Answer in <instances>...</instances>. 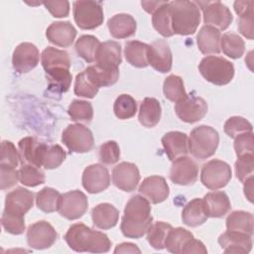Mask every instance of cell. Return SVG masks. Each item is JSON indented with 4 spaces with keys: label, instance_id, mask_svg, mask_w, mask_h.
Wrapping results in <instances>:
<instances>
[{
    "label": "cell",
    "instance_id": "cell-1",
    "mask_svg": "<svg viewBox=\"0 0 254 254\" xmlns=\"http://www.w3.org/2000/svg\"><path fill=\"white\" fill-rule=\"evenodd\" d=\"M150 201L143 195H133L126 203L121 219L120 229L128 238L143 237L152 225Z\"/></svg>",
    "mask_w": 254,
    "mask_h": 254
},
{
    "label": "cell",
    "instance_id": "cell-2",
    "mask_svg": "<svg viewBox=\"0 0 254 254\" xmlns=\"http://www.w3.org/2000/svg\"><path fill=\"white\" fill-rule=\"evenodd\" d=\"M64 240L75 252L104 253L111 247L108 236L98 230H94L83 223L72 224L64 234Z\"/></svg>",
    "mask_w": 254,
    "mask_h": 254
},
{
    "label": "cell",
    "instance_id": "cell-3",
    "mask_svg": "<svg viewBox=\"0 0 254 254\" xmlns=\"http://www.w3.org/2000/svg\"><path fill=\"white\" fill-rule=\"evenodd\" d=\"M171 21L174 34L188 36L195 33L200 23L199 7L193 1L179 0L170 2Z\"/></svg>",
    "mask_w": 254,
    "mask_h": 254
},
{
    "label": "cell",
    "instance_id": "cell-4",
    "mask_svg": "<svg viewBox=\"0 0 254 254\" xmlns=\"http://www.w3.org/2000/svg\"><path fill=\"white\" fill-rule=\"evenodd\" d=\"M219 143L218 132L207 125L193 128L189 138V152L196 159L204 160L214 155Z\"/></svg>",
    "mask_w": 254,
    "mask_h": 254
},
{
    "label": "cell",
    "instance_id": "cell-5",
    "mask_svg": "<svg viewBox=\"0 0 254 254\" xmlns=\"http://www.w3.org/2000/svg\"><path fill=\"white\" fill-rule=\"evenodd\" d=\"M198 70L204 79L215 85H225L234 76L233 64L222 57H204L198 64Z\"/></svg>",
    "mask_w": 254,
    "mask_h": 254
},
{
    "label": "cell",
    "instance_id": "cell-6",
    "mask_svg": "<svg viewBox=\"0 0 254 254\" xmlns=\"http://www.w3.org/2000/svg\"><path fill=\"white\" fill-rule=\"evenodd\" d=\"M73 19L82 30H93L103 23L102 3L97 1H74Z\"/></svg>",
    "mask_w": 254,
    "mask_h": 254
},
{
    "label": "cell",
    "instance_id": "cell-7",
    "mask_svg": "<svg viewBox=\"0 0 254 254\" xmlns=\"http://www.w3.org/2000/svg\"><path fill=\"white\" fill-rule=\"evenodd\" d=\"M231 176V168L226 162L213 159L202 166L200 182L209 190H218L224 188L229 183Z\"/></svg>",
    "mask_w": 254,
    "mask_h": 254
},
{
    "label": "cell",
    "instance_id": "cell-8",
    "mask_svg": "<svg viewBox=\"0 0 254 254\" xmlns=\"http://www.w3.org/2000/svg\"><path fill=\"white\" fill-rule=\"evenodd\" d=\"M62 142L72 153L89 152L94 145L92 132L82 124H70L63 132Z\"/></svg>",
    "mask_w": 254,
    "mask_h": 254
},
{
    "label": "cell",
    "instance_id": "cell-9",
    "mask_svg": "<svg viewBox=\"0 0 254 254\" xmlns=\"http://www.w3.org/2000/svg\"><path fill=\"white\" fill-rule=\"evenodd\" d=\"M202 10L204 24L214 27L219 31L226 30L233 20L230 10L219 1L195 2Z\"/></svg>",
    "mask_w": 254,
    "mask_h": 254
},
{
    "label": "cell",
    "instance_id": "cell-10",
    "mask_svg": "<svg viewBox=\"0 0 254 254\" xmlns=\"http://www.w3.org/2000/svg\"><path fill=\"white\" fill-rule=\"evenodd\" d=\"M175 111L183 122L194 123L205 116L207 103L202 97L190 93L176 102Z\"/></svg>",
    "mask_w": 254,
    "mask_h": 254
},
{
    "label": "cell",
    "instance_id": "cell-11",
    "mask_svg": "<svg viewBox=\"0 0 254 254\" xmlns=\"http://www.w3.org/2000/svg\"><path fill=\"white\" fill-rule=\"evenodd\" d=\"M88 200L86 195L78 190H70L61 195L59 202V213L68 219L74 220L80 218L87 210Z\"/></svg>",
    "mask_w": 254,
    "mask_h": 254
},
{
    "label": "cell",
    "instance_id": "cell-12",
    "mask_svg": "<svg viewBox=\"0 0 254 254\" xmlns=\"http://www.w3.org/2000/svg\"><path fill=\"white\" fill-rule=\"evenodd\" d=\"M58 233L46 220L37 221L27 229V242L31 248L42 250L50 248L57 240Z\"/></svg>",
    "mask_w": 254,
    "mask_h": 254
},
{
    "label": "cell",
    "instance_id": "cell-13",
    "mask_svg": "<svg viewBox=\"0 0 254 254\" xmlns=\"http://www.w3.org/2000/svg\"><path fill=\"white\" fill-rule=\"evenodd\" d=\"M198 176V167L195 162L188 156L180 157L173 161L170 170V180L180 186L193 185Z\"/></svg>",
    "mask_w": 254,
    "mask_h": 254
},
{
    "label": "cell",
    "instance_id": "cell-14",
    "mask_svg": "<svg viewBox=\"0 0 254 254\" xmlns=\"http://www.w3.org/2000/svg\"><path fill=\"white\" fill-rule=\"evenodd\" d=\"M40 60L38 48L32 43H21L13 52L12 64L18 73H27L37 66Z\"/></svg>",
    "mask_w": 254,
    "mask_h": 254
},
{
    "label": "cell",
    "instance_id": "cell-15",
    "mask_svg": "<svg viewBox=\"0 0 254 254\" xmlns=\"http://www.w3.org/2000/svg\"><path fill=\"white\" fill-rule=\"evenodd\" d=\"M34 203V193L22 187H18L8 192L5 197L3 212L8 214L25 216Z\"/></svg>",
    "mask_w": 254,
    "mask_h": 254
},
{
    "label": "cell",
    "instance_id": "cell-16",
    "mask_svg": "<svg viewBox=\"0 0 254 254\" xmlns=\"http://www.w3.org/2000/svg\"><path fill=\"white\" fill-rule=\"evenodd\" d=\"M81 183L82 187L89 193H98L109 187L110 175L103 165L93 164L84 169Z\"/></svg>",
    "mask_w": 254,
    "mask_h": 254
},
{
    "label": "cell",
    "instance_id": "cell-17",
    "mask_svg": "<svg viewBox=\"0 0 254 254\" xmlns=\"http://www.w3.org/2000/svg\"><path fill=\"white\" fill-rule=\"evenodd\" d=\"M148 64L159 72L166 73L171 70L173 56L170 46L165 40H156L148 47Z\"/></svg>",
    "mask_w": 254,
    "mask_h": 254
},
{
    "label": "cell",
    "instance_id": "cell-18",
    "mask_svg": "<svg viewBox=\"0 0 254 254\" xmlns=\"http://www.w3.org/2000/svg\"><path fill=\"white\" fill-rule=\"evenodd\" d=\"M140 182L138 167L129 162H122L112 170V183L116 188L124 191H133Z\"/></svg>",
    "mask_w": 254,
    "mask_h": 254
},
{
    "label": "cell",
    "instance_id": "cell-19",
    "mask_svg": "<svg viewBox=\"0 0 254 254\" xmlns=\"http://www.w3.org/2000/svg\"><path fill=\"white\" fill-rule=\"evenodd\" d=\"M138 190L140 194L154 204L166 200L170 193L169 186L165 178L161 176H151L144 179Z\"/></svg>",
    "mask_w": 254,
    "mask_h": 254
},
{
    "label": "cell",
    "instance_id": "cell-20",
    "mask_svg": "<svg viewBox=\"0 0 254 254\" xmlns=\"http://www.w3.org/2000/svg\"><path fill=\"white\" fill-rule=\"evenodd\" d=\"M218 243L225 253L246 254L252 249V236L242 232L226 230L218 237Z\"/></svg>",
    "mask_w": 254,
    "mask_h": 254
},
{
    "label": "cell",
    "instance_id": "cell-21",
    "mask_svg": "<svg viewBox=\"0 0 254 254\" xmlns=\"http://www.w3.org/2000/svg\"><path fill=\"white\" fill-rule=\"evenodd\" d=\"M47 147L46 143L39 142L34 137H24L18 143L19 153L21 157V162L23 164H28L35 166L37 168L43 167L42 159L44 151Z\"/></svg>",
    "mask_w": 254,
    "mask_h": 254
},
{
    "label": "cell",
    "instance_id": "cell-22",
    "mask_svg": "<svg viewBox=\"0 0 254 254\" xmlns=\"http://www.w3.org/2000/svg\"><path fill=\"white\" fill-rule=\"evenodd\" d=\"M76 36L75 28L69 22H53L46 31V37L50 43L67 48L72 45Z\"/></svg>",
    "mask_w": 254,
    "mask_h": 254
},
{
    "label": "cell",
    "instance_id": "cell-23",
    "mask_svg": "<svg viewBox=\"0 0 254 254\" xmlns=\"http://www.w3.org/2000/svg\"><path fill=\"white\" fill-rule=\"evenodd\" d=\"M162 144L171 161L187 156L189 153V138L186 133L180 131L168 132L163 136Z\"/></svg>",
    "mask_w": 254,
    "mask_h": 254
},
{
    "label": "cell",
    "instance_id": "cell-24",
    "mask_svg": "<svg viewBox=\"0 0 254 254\" xmlns=\"http://www.w3.org/2000/svg\"><path fill=\"white\" fill-rule=\"evenodd\" d=\"M83 71L87 78L98 88L113 85L119 78L118 67L106 66L98 64L87 66Z\"/></svg>",
    "mask_w": 254,
    "mask_h": 254
},
{
    "label": "cell",
    "instance_id": "cell-25",
    "mask_svg": "<svg viewBox=\"0 0 254 254\" xmlns=\"http://www.w3.org/2000/svg\"><path fill=\"white\" fill-rule=\"evenodd\" d=\"M110 35L115 39H126L133 36L137 29L135 19L125 13L116 14L107 22Z\"/></svg>",
    "mask_w": 254,
    "mask_h": 254
},
{
    "label": "cell",
    "instance_id": "cell-26",
    "mask_svg": "<svg viewBox=\"0 0 254 254\" xmlns=\"http://www.w3.org/2000/svg\"><path fill=\"white\" fill-rule=\"evenodd\" d=\"M220 31L214 27L204 25L200 28L196 36L198 50L203 55L219 54L220 51Z\"/></svg>",
    "mask_w": 254,
    "mask_h": 254
},
{
    "label": "cell",
    "instance_id": "cell-27",
    "mask_svg": "<svg viewBox=\"0 0 254 254\" xmlns=\"http://www.w3.org/2000/svg\"><path fill=\"white\" fill-rule=\"evenodd\" d=\"M202 199L205 204L208 217H222L227 214L231 208L229 197L224 191H210L206 193Z\"/></svg>",
    "mask_w": 254,
    "mask_h": 254
},
{
    "label": "cell",
    "instance_id": "cell-28",
    "mask_svg": "<svg viewBox=\"0 0 254 254\" xmlns=\"http://www.w3.org/2000/svg\"><path fill=\"white\" fill-rule=\"evenodd\" d=\"M93 224L100 229H110L114 227L119 218L118 209L108 202L97 204L91 210Z\"/></svg>",
    "mask_w": 254,
    "mask_h": 254
},
{
    "label": "cell",
    "instance_id": "cell-29",
    "mask_svg": "<svg viewBox=\"0 0 254 254\" xmlns=\"http://www.w3.org/2000/svg\"><path fill=\"white\" fill-rule=\"evenodd\" d=\"M208 218L205 204L202 198H193L189 201L183 211L182 220L190 227H196L203 224Z\"/></svg>",
    "mask_w": 254,
    "mask_h": 254
},
{
    "label": "cell",
    "instance_id": "cell-30",
    "mask_svg": "<svg viewBox=\"0 0 254 254\" xmlns=\"http://www.w3.org/2000/svg\"><path fill=\"white\" fill-rule=\"evenodd\" d=\"M121 62V46L119 43L115 41H106L100 44L95 56L96 64L118 67Z\"/></svg>",
    "mask_w": 254,
    "mask_h": 254
},
{
    "label": "cell",
    "instance_id": "cell-31",
    "mask_svg": "<svg viewBox=\"0 0 254 254\" xmlns=\"http://www.w3.org/2000/svg\"><path fill=\"white\" fill-rule=\"evenodd\" d=\"M41 62L46 72L59 68L69 69L70 67L68 54L65 51L59 50L54 47H47L43 51Z\"/></svg>",
    "mask_w": 254,
    "mask_h": 254
},
{
    "label": "cell",
    "instance_id": "cell-32",
    "mask_svg": "<svg viewBox=\"0 0 254 254\" xmlns=\"http://www.w3.org/2000/svg\"><path fill=\"white\" fill-rule=\"evenodd\" d=\"M161 114L162 107L159 100L154 97H146L140 105L138 119L143 126L152 128L159 123Z\"/></svg>",
    "mask_w": 254,
    "mask_h": 254
},
{
    "label": "cell",
    "instance_id": "cell-33",
    "mask_svg": "<svg viewBox=\"0 0 254 254\" xmlns=\"http://www.w3.org/2000/svg\"><path fill=\"white\" fill-rule=\"evenodd\" d=\"M149 45L139 41H129L125 44L124 55L126 61L135 67H146L148 64L147 52Z\"/></svg>",
    "mask_w": 254,
    "mask_h": 254
},
{
    "label": "cell",
    "instance_id": "cell-34",
    "mask_svg": "<svg viewBox=\"0 0 254 254\" xmlns=\"http://www.w3.org/2000/svg\"><path fill=\"white\" fill-rule=\"evenodd\" d=\"M253 214L248 211L235 210L232 211L226 218L227 230L237 231L253 235Z\"/></svg>",
    "mask_w": 254,
    "mask_h": 254
},
{
    "label": "cell",
    "instance_id": "cell-35",
    "mask_svg": "<svg viewBox=\"0 0 254 254\" xmlns=\"http://www.w3.org/2000/svg\"><path fill=\"white\" fill-rule=\"evenodd\" d=\"M152 25L154 29L163 37L168 38L174 35L172 30L170 2L166 1L159 9L153 13Z\"/></svg>",
    "mask_w": 254,
    "mask_h": 254
},
{
    "label": "cell",
    "instance_id": "cell-36",
    "mask_svg": "<svg viewBox=\"0 0 254 254\" xmlns=\"http://www.w3.org/2000/svg\"><path fill=\"white\" fill-rule=\"evenodd\" d=\"M220 51L231 59H239L245 52L244 41L235 33H225L220 39Z\"/></svg>",
    "mask_w": 254,
    "mask_h": 254
},
{
    "label": "cell",
    "instance_id": "cell-37",
    "mask_svg": "<svg viewBox=\"0 0 254 254\" xmlns=\"http://www.w3.org/2000/svg\"><path fill=\"white\" fill-rule=\"evenodd\" d=\"M100 44L101 43L96 37L92 35H83L76 40L74 49L78 57L83 59L86 63H93L95 62L96 52Z\"/></svg>",
    "mask_w": 254,
    "mask_h": 254
},
{
    "label": "cell",
    "instance_id": "cell-38",
    "mask_svg": "<svg viewBox=\"0 0 254 254\" xmlns=\"http://www.w3.org/2000/svg\"><path fill=\"white\" fill-rule=\"evenodd\" d=\"M191 238H193V234L190 231L183 227L172 228L167 235L165 248L171 253H182L184 247Z\"/></svg>",
    "mask_w": 254,
    "mask_h": 254
},
{
    "label": "cell",
    "instance_id": "cell-39",
    "mask_svg": "<svg viewBox=\"0 0 254 254\" xmlns=\"http://www.w3.org/2000/svg\"><path fill=\"white\" fill-rule=\"evenodd\" d=\"M49 89L57 93L66 92L71 83V73L69 69L59 68L47 71Z\"/></svg>",
    "mask_w": 254,
    "mask_h": 254
},
{
    "label": "cell",
    "instance_id": "cell-40",
    "mask_svg": "<svg viewBox=\"0 0 254 254\" xmlns=\"http://www.w3.org/2000/svg\"><path fill=\"white\" fill-rule=\"evenodd\" d=\"M61 193L53 189L46 187L36 194V204L44 212H54L59 208Z\"/></svg>",
    "mask_w": 254,
    "mask_h": 254
},
{
    "label": "cell",
    "instance_id": "cell-41",
    "mask_svg": "<svg viewBox=\"0 0 254 254\" xmlns=\"http://www.w3.org/2000/svg\"><path fill=\"white\" fill-rule=\"evenodd\" d=\"M172 228L171 224L164 221L152 223L147 231V240L149 244L156 250L164 249L167 235Z\"/></svg>",
    "mask_w": 254,
    "mask_h": 254
},
{
    "label": "cell",
    "instance_id": "cell-42",
    "mask_svg": "<svg viewBox=\"0 0 254 254\" xmlns=\"http://www.w3.org/2000/svg\"><path fill=\"white\" fill-rule=\"evenodd\" d=\"M163 92L167 99L173 102H178L187 95L185 90L184 80L176 74H171L165 78L163 84Z\"/></svg>",
    "mask_w": 254,
    "mask_h": 254
},
{
    "label": "cell",
    "instance_id": "cell-43",
    "mask_svg": "<svg viewBox=\"0 0 254 254\" xmlns=\"http://www.w3.org/2000/svg\"><path fill=\"white\" fill-rule=\"evenodd\" d=\"M67 113L72 121L89 123L93 118V108L90 102L74 99L68 106Z\"/></svg>",
    "mask_w": 254,
    "mask_h": 254
},
{
    "label": "cell",
    "instance_id": "cell-44",
    "mask_svg": "<svg viewBox=\"0 0 254 254\" xmlns=\"http://www.w3.org/2000/svg\"><path fill=\"white\" fill-rule=\"evenodd\" d=\"M113 111L119 119L132 118L137 112V102L131 95L121 94L114 101Z\"/></svg>",
    "mask_w": 254,
    "mask_h": 254
},
{
    "label": "cell",
    "instance_id": "cell-45",
    "mask_svg": "<svg viewBox=\"0 0 254 254\" xmlns=\"http://www.w3.org/2000/svg\"><path fill=\"white\" fill-rule=\"evenodd\" d=\"M19 181L26 187H37L45 183V174L40 168L32 165L23 164L18 170Z\"/></svg>",
    "mask_w": 254,
    "mask_h": 254
},
{
    "label": "cell",
    "instance_id": "cell-46",
    "mask_svg": "<svg viewBox=\"0 0 254 254\" xmlns=\"http://www.w3.org/2000/svg\"><path fill=\"white\" fill-rule=\"evenodd\" d=\"M65 151L60 145H47L42 159V165L47 170L60 167L65 160Z\"/></svg>",
    "mask_w": 254,
    "mask_h": 254
},
{
    "label": "cell",
    "instance_id": "cell-47",
    "mask_svg": "<svg viewBox=\"0 0 254 254\" xmlns=\"http://www.w3.org/2000/svg\"><path fill=\"white\" fill-rule=\"evenodd\" d=\"M223 130L230 138H236L238 135L246 132H252V124L241 116H232L228 118L223 126Z\"/></svg>",
    "mask_w": 254,
    "mask_h": 254
},
{
    "label": "cell",
    "instance_id": "cell-48",
    "mask_svg": "<svg viewBox=\"0 0 254 254\" xmlns=\"http://www.w3.org/2000/svg\"><path fill=\"white\" fill-rule=\"evenodd\" d=\"M21 161L20 153L10 141H3L1 143V156L0 167L16 169Z\"/></svg>",
    "mask_w": 254,
    "mask_h": 254
},
{
    "label": "cell",
    "instance_id": "cell-49",
    "mask_svg": "<svg viewBox=\"0 0 254 254\" xmlns=\"http://www.w3.org/2000/svg\"><path fill=\"white\" fill-rule=\"evenodd\" d=\"M74 94L77 96L85 97V98H93L99 88L96 87L86 76L84 71L78 73L74 80Z\"/></svg>",
    "mask_w": 254,
    "mask_h": 254
},
{
    "label": "cell",
    "instance_id": "cell-50",
    "mask_svg": "<svg viewBox=\"0 0 254 254\" xmlns=\"http://www.w3.org/2000/svg\"><path fill=\"white\" fill-rule=\"evenodd\" d=\"M234 168L236 177L241 183H244L249 178H252L254 172V155L237 157Z\"/></svg>",
    "mask_w": 254,
    "mask_h": 254
},
{
    "label": "cell",
    "instance_id": "cell-51",
    "mask_svg": "<svg viewBox=\"0 0 254 254\" xmlns=\"http://www.w3.org/2000/svg\"><path fill=\"white\" fill-rule=\"evenodd\" d=\"M99 161L104 165H113L120 158V148L115 141H107L99 148Z\"/></svg>",
    "mask_w": 254,
    "mask_h": 254
},
{
    "label": "cell",
    "instance_id": "cell-52",
    "mask_svg": "<svg viewBox=\"0 0 254 254\" xmlns=\"http://www.w3.org/2000/svg\"><path fill=\"white\" fill-rule=\"evenodd\" d=\"M1 223L6 232L14 235L22 234L26 228L24 216L8 214L6 212L2 213Z\"/></svg>",
    "mask_w": 254,
    "mask_h": 254
},
{
    "label": "cell",
    "instance_id": "cell-53",
    "mask_svg": "<svg viewBox=\"0 0 254 254\" xmlns=\"http://www.w3.org/2000/svg\"><path fill=\"white\" fill-rule=\"evenodd\" d=\"M234 150L237 157L244 155H253V132H246L234 138Z\"/></svg>",
    "mask_w": 254,
    "mask_h": 254
},
{
    "label": "cell",
    "instance_id": "cell-54",
    "mask_svg": "<svg viewBox=\"0 0 254 254\" xmlns=\"http://www.w3.org/2000/svg\"><path fill=\"white\" fill-rule=\"evenodd\" d=\"M238 20V30L248 40H253V7L241 13Z\"/></svg>",
    "mask_w": 254,
    "mask_h": 254
},
{
    "label": "cell",
    "instance_id": "cell-55",
    "mask_svg": "<svg viewBox=\"0 0 254 254\" xmlns=\"http://www.w3.org/2000/svg\"><path fill=\"white\" fill-rule=\"evenodd\" d=\"M47 10L56 18L66 17L69 13V2L68 1H48L43 2Z\"/></svg>",
    "mask_w": 254,
    "mask_h": 254
},
{
    "label": "cell",
    "instance_id": "cell-56",
    "mask_svg": "<svg viewBox=\"0 0 254 254\" xmlns=\"http://www.w3.org/2000/svg\"><path fill=\"white\" fill-rule=\"evenodd\" d=\"M1 174V190H5L7 189L15 186L19 180V173L16 169L0 167Z\"/></svg>",
    "mask_w": 254,
    "mask_h": 254
},
{
    "label": "cell",
    "instance_id": "cell-57",
    "mask_svg": "<svg viewBox=\"0 0 254 254\" xmlns=\"http://www.w3.org/2000/svg\"><path fill=\"white\" fill-rule=\"evenodd\" d=\"M182 253H200V254H206L207 249L205 248L204 244L197 239L191 238L184 247Z\"/></svg>",
    "mask_w": 254,
    "mask_h": 254
},
{
    "label": "cell",
    "instance_id": "cell-58",
    "mask_svg": "<svg viewBox=\"0 0 254 254\" xmlns=\"http://www.w3.org/2000/svg\"><path fill=\"white\" fill-rule=\"evenodd\" d=\"M114 253H141V250L138 248L137 245L130 243V242H123L118 244L115 249Z\"/></svg>",
    "mask_w": 254,
    "mask_h": 254
},
{
    "label": "cell",
    "instance_id": "cell-59",
    "mask_svg": "<svg viewBox=\"0 0 254 254\" xmlns=\"http://www.w3.org/2000/svg\"><path fill=\"white\" fill-rule=\"evenodd\" d=\"M166 1H142L141 5L143 9L150 14H153L157 9H159Z\"/></svg>",
    "mask_w": 254,
    "mask_h": 254
},
{
    "label": "cell",
    "instance_id": "cell-60",
    "mask_svg": "<svg viewBox=\"0 0 254 254\" xmlns=\"http://www.w3.org/2000/svg\"><path fill=\"white\" fill-rule=\"evenodd\" d=\"M244 194L246 196V198L252 202L253 201V177L249 178L247 181H245L244 183Z\"/></svg>",
    "mask_w": 254,
    "mask_h": 254
}]
</instances>
